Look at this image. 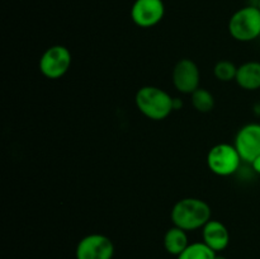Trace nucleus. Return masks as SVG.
<instances>
[{"mask_svg": "<svg viewBox=\"0 0 260 259\" xmlns=\"http://www.w3.org/2000/svg\"><path fill=\"white\" fill-rule=\"evenodd\" d=\"M235 147L241 159L253 163L260 156V124L249 123L239 130L235 139Z\"/></svg>", "mask_w": 260, "mask_h": 259, "instance_id": "1a4fd4ad", "label": "nucleus"}, {"mask_svg": "<svg viewBox=\"0 0 260 259\" xmlns=\"http://www.w3.org/2000/svg\"><path fill=\"white\" fill-rule=\"evenodd\" d=\"M136 106L147 118L161 121L174 109V99L157 86H142L136 93Z\"/></svg>", "mask_w": 260, "mask_h": 259, "instance_id": "f03ea898", "label": "nucleus"}, {"mask_svg": "<svg viewBox=\"0 0 260 259\" xmlns=\"http://www.w3.org/2000/svg\"><path fill=\"white\" fill-rule=\"evenodd\" d=\"M256 7H258L259 10H260V0H258V5H256Z\"/></svg>", "mask_w": 260, "mask_h": 259, "instance_id": "a211bd4d", "label": "nucleus"}, {"mask_svg": "<svg viewBox=\"0 0 260 259\" xmlns=\"http://www.w3.org/2000/svg\"><path fill=\"white\" fill-rule=\"evenodd\" d=\"M114 254L113 241L102 234H90L79 241L76 259H112Z\"/></svg>", "mask_w": 260, "mask_h": 259, "instance_id": "423d86ee", "label": "nucleus"}, {"mask_svg": "<svg viewBox=\"0 0 260 259\" xmlns=\"http://www.w3.org/2000/svg\"><path fill=\"white\" fill-rule=\"evenodd\" d=\"M165 5L162 0H136L131 8V18L136 25L150 28L164 18Z\"/></svg>", "mask_w": 260, "mask_h": 259, "instance_id": "0eeeda50", "label": "nucleus"}, {"mask_svg": "<svg viewBox=\"0 0 260 259\" xmlns=\"http://www.w3.org/2000/svg\"><path fill=\"white\" fill-rule=\"evenodd\" d=\"M215 259H226V258H225V256H222V255H216Z\"/></svg>", "mask_w": 260, "mask_h": 259, "instance_id": "f3484780", "label": "nucleus"}, {"mask_svg": "<svg viewBox=\"0 0 260 259\" xmlns=\"http://www.w3.org/2000/svg\"><path fill=\"white\" fill-rule=\"evenodd\" d=\"M241 156L235 145L218 144L208 151L207 164L211 172L220 177L233 175L239 169Z\"/></svg>", "mask_w": 260, "mask_h": 259, "instance_id": "20e7f679", "label": "nucleus"}, {"mask_svg": "<svg viewBox=\"0 0 260 259\" xmlns=\"http://www.w3.org/2000/svg\"><path fill=\"white\" fill-rule=\"evenodd\" d=\"M251 165H253V169L255 170L258 174H260V156L256 157V159L251 163Z\"/></svg>", "mask_w": 260, "mask_h": 259, "instance_id": "dca6fc26", "label": "nucleus"}, {"mask_svg": "<svg viewBox=\"0 0 260 259\" xmlns=\"http://www.w3.org/2000/svg\"><path fill=\"white\" fill-rule=\"evenodd\" d=\"M200 69L194 61L182 58L173 69V83L174 86L184 94H192L200 88Z\"/></svg>", "mask_w": 260, "mask_h": 259, "instance_id": "6e6552de", "label": "nucleus"}, {"mask_svg": "<svg viewBox=\"0 0 260 259\" xmlns=\"http://www.w3.org/2000/svg\"><path fill=\"white\" fill-rule=\"evenodd\" d=\"M210 220V206L200 198H183L175 203L172 210V221L174 226L185 231L203 228Z\"/></svg>", "mask_w": 260, "mask_h": 259, "instance_id": "f257e3e1", "label": "nucleus"}, {"mask_svg": "<svg viewBox=\"0 0 260 259\" xmlns=\"http://www.w3.org/2000/svg\"><path fill=\"white\" fill-rule=\"evenodd\" d=\"M202 229L203 243L210 246L212 250L221 251L228 248L230 243V234L222 222L217 220H210Z\"/></svg>", "mask_w": 260, "mask_h": 259, "instance_id": "9d476101", "label": "nucleus"}, {"mask_svg": "<svg viewBox=\"0 0 260 259\" xmlns=\"http://www.w3.org/2000/svg\"><path fill=\"white\" fill-rule=\"evenodd\" d=\"M215 256L216 251L202 241V243L189 244L178 255V259H215Z\"/></svg>", "mask_w": 260, "mask_h": 259, "instance_id": "ddd939ff", "label": "nucleus"}, {"mask_svg": "<svg viewBox=\"0 0 260 259\" xmlns=\"http://www.w3.org/2000/svg\"><path fill=\"white\" fill-rule=\"evenodd\" d=\"M192 104L201 113L211 112L215 107V98L212 93L205 88H198L192 93Z\"/></svg>", "mask_w": 260, "mask_h": 259, "instance_id": "4468645a", "label": "nucleus"}, {"mask_svg": "<svg viewBox=\"0 0 260 259\" xmlns=\"http://www.w3.org/2000/svg\"><path fill=\"white\" fill-rule=\"evenodd\" d=\"M215 76L220 81H231L236 79V74H238V66L234 62L229 60H221L216 63L215 69H213Z\"/></svg>", "mask_w": 260, "mask_h": 259, "instance_id": "2eb2a0df", "label": "nucleus"}, {"mask_svg": "<svg viewBox=\"0 0 260 259\" xmlns=\"http://www.w3.org/2000/svg\"><path fill=\"white\" fill-rule=\"evenodd\" d=\"M188 245H189V243H188L187 233L183 229L174 226L165 233L164 248L172 255L178 256Z\"/></svg>", "mask_w": 260, "mask_h": 259, "instance_id": "f8f14e48", "label": "nucleus"}, {"mask_svg": "<svg viewBox=\"0 0 260 259\" xmlns=\"http://www.w3.org/2000/svg\"><path fill=\"white\" fill-rule=\"evenodd\" d=\"M236 81L245 90H256L260 88V62L249 61L238 68Z\"/></svg>", "mask_w": 260, "mask_h": 259, "instance_id": "9b49d317", "label": "nucleus"}, {"mask_svg": "<svg viewBox=\"0 0 260 259\" xmlns=\"http://www.w3.org/2000/svg\"><path fill=\"white\" fill-rule=\"evenodd\" d=\"M70 51L61 45L51 46L40 58L41 73L48 79H58L63 76L70 69Z\"/></svg>", "mask_w": 260, "mask_h": 259, "instance_id": "39448f33", "label": "nucleus"}, {"mask_svg": "<svg viewBox=\"0 0 260 259\" xmlns=\"http://www.w3.org/2000/svg\"><path fill=\"white\" fill-rule=\"evenodd\" d=\"M231 37L240 42H249L260 36V10L258 7H245L234 13L229 22Z\"/></svg>", "mask_w": 260, "mask_h": 259, "instance_id": "7ed1b4c3", "label": "nucleus"}]
</instances>
